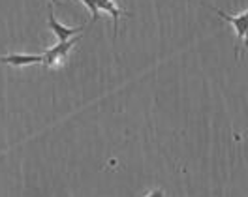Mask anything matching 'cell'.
<instances>
[{
  "label": "cell",
  "mask_w": 248,
  "mask_h": 197,
  "mask_svg": "<svg viewBox=\"0 0 248 197\" xmlns=\"http://www.w3.org/2000/svg\"><path fill=\"white\" fill-rule=\"evenodd\" d=\"M78 42H79V38H72V40H68V42H59L57 45L47 49L46 53L42 55V57H44L42 64L46 66L47 70H57V68L64 66L66 61H68V53L74 49V45H76Z\"/></svg>",
  "instance_id": "6da1fadb"
},
{
  "label": "cell",
  "mask_w": 248,
  "mask_h": 197,
  "mask_svg": "<svg viewBox=\"0 0 248 197\" xmlns=\"http://www.w3.org/2000/svg\"><path fill=\"white\" fill-rule=\"evenodd\" d=\"M205 8H209V10H213L218 17H222L224 21H228L230 25L233 27V30L237 32V51H235V55L239 53V47L245 45V38H247V23H248V10H243L239 15H228L226 12H222V10H218L215 6H211V4H207L205 0H200Z\"/></svg>",
  "instance_id": "7a4b0ae2"
},
{
  "label": "cell",
  "mask_w": 248,
  "mask_h": 197,
  "mask_svg": "<svg viewBox=\"0 0 248 197\" xmlns=\"http://www.w3.org/2000/svg\"><path fill=\"white\" fill-rule=\"evenodd\" d=\"M49 29L53 30V34L57 36L59 42H68V40H72L76 34L85 30L83 25H79V27H66V25H62V23H59V21L53 17V14L49 15Z\"/></svg>",
  "instance_id": "3957f363"
},
{
  "label": "cell",
  "mask_w": 248,
  "mask_h": 197,
  "mask_svg": "<svg viewBox=\"0 0 248 197\" xmlns=\"http://www.w3.org/2000/svg\"><path fill=\"white\" fill-rule=\"evenodd\" d=\"M96 6L100 12H106L113 17V36H117V30H119V19L123 15H130L128 12L121 10L113 0H96Z\"/></svg>",
  "instance_id": "277c9868"
},
{
  "label": "cell",
  "mask_w": 248,
  "mask_h": 197,
  "mask_svg": "<svg viewBox=\"0 0 248 197\" xmlns=\"http://www.w3.org/2000/svg\"><path fill=\"white\" fill-rule=\"evenodd\" d=\"M42 61H44L42 55H4V57H0V62L10 64V66H16V68L42 64Z\"/></svg>",
  "instance_id": "5b68a950"
},
{
  "label": "cell",
  "mask_w": 248,
  "mask_h": 197,
  "mask_svg": "<svg viewBox=\"0 0 248 197\" xmlns=\"http://www.w3.org/2000/svg\"><path fill=\"white\" fill-rule=\"evenodd\" d=\"M87 8H89V12H91V15H93V23L94 21H98L100 19V10H98V6H96V0H81Z\"/></svg>",
  "instance_id": "8992f818"
},
{
  "label": "cell",
  "mask_w": 248,
  "mask_h": 197,
  "mask_svg": "<svg viewBox=\"0 0 248 197\" xmlns=\"http://www.w3.org/2000/svg\"><path fill=\"white\" fill-rule=\"evenodd\" d=\"M145 197H166V194L162 190H153V192H149Z\"/></svg>",
  "instance_id": "52a82bcc"
},
{
  "label": "cell",
  "mask_w": 248,
  "mask_h": 197,
  "mask_svg": "<svg viewBox=\"0 0 248 197\" xmlns=\"http://www.w3.org/2000/svg\"><path fill=\"white\" fill-rule=\"evenodd\" d=\"M51 2H55V4H59V0H51Z\"/></svg>",
  "instance_id": "ba28073f"
}]
</instances>
